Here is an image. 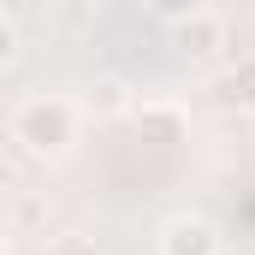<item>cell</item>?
Here are the masks:
<instances>
[{"label":"cell","instance_id":"cell-4","mask_svg":"<svg viewBox=\"0 0 255 255\" xmlns=\"http://www.w3.org/2000/svg\"><path fill=\"white\" fill-rule=\"evenodd\" d=\"M130 119H136V130H142V142H160V148L184 142V130H190L184 107H172V101H142Z\"/></svg>","mask_w":255,"mask_h":255},{"label":"cell","instance_id":"cell-7","mask_svg":"<svg viewBox=\"0 0 255 255\" xmlns=\"http://www.w3.org/2000/svg\"><path fill=\"white\" fill-rule=\"evenodd\" d=\"M48 255H101V244H95L89 232H60V238L48 244Z\"/></svg>","mask_w":255,"mask_h":255},{"label":"cell","instance_id":"cell-6","mask_svg":"<svg viewBox=\"0 0 255 255\" xmlns=\"http://www.w3.org/2000/svg\"><path fill=\"white\" fill-rule=\"evenodd\" d=\"M89 107H95V113H125L130 107L125 77H95V83H89ZM130 113H136V107H130Z\"/></svg>","mask_w":255,"mask_h":255},{"label":"cell","instance_id":"cell-1","mask_svg":"<svg viewBox=\"0 0 255 255\" xmlns=\"http://www.w3.org/2000/svg\"><path fill=\"white\" fill-rule=\"evenodd\" d=\"M71 136H77V107H71L65 95H30V101H18V113H12V142H18L24 154L54 160V154L71 148Z\"/></svg>","mask_w":255,"mask_h":255},{"label":"cell","instance_id":"cell-3","mask_svg":"<svg viewBox=\"0 0 255 255\" xmlns=\"http://www.w3.org/2000/svg\"><path fill=\"white\" fill-rule=\"evenodd\" d=\"M160 255H220V232L202 214H172L160 226Z\"/></svg>","mask_w":255,"mask_h":255},{"label":"cell","instance_id":"cell-5","mask_svg":"<svg viewBox=\"0 0 255 255\" xmlns=\"http://www.w3.org/2000/svg\"><path fill=\"white\" fill-rule=\"evenodd\" d=\"M220 101H226V107H244V113H255V54H244V60L220 77Z\"/></svg>","mask_w":255,"mask_h":255},{"label":"cell","instance_id":"cell-2","mask_svg":"<svg viewBox=\"0 0 255 255\" xmlns=\"http://www.w3.org/2000/svg\"><path fill=\"white\" fill-rule=\"evenodd\" d=\"M172 48H184L190 60H214V54L226 48V18H220L214 6L178 12V18H172Z\"/></svg>","mask_w":255,"mask_h":255}]
</instances>
